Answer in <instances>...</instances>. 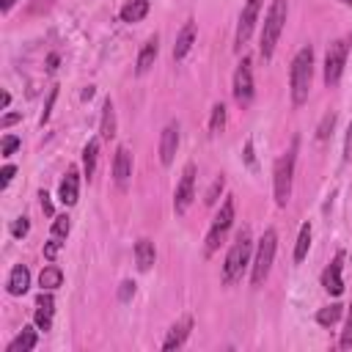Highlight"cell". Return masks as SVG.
Returning <instances> with one entry per match:
<instances>
[{"label": "cell", "instance_id": "1", "mask_svg": "<svg viewBox=\"0 0 352 352\" xmlns=\"http://www.w3.org/2000/svg\"><path fill=\"white\" fill-rule=\"evenodd\" d=\"M311 80H314V47H300L297 55L292 58L289 69V88H292V102L300 107L308 102L311 94Z\"/></svg>", "mask_w": 352, "mask_h": 352}, {"label": "cell", "instance_id": "2", "mask_svg": "<svg viewBox=\"0 0 352 352\" xmlns=\"http://www.w3.org/2000/svg\"><path fill=\"white\" fill-rule=\"evenodd\" d=\"M250 256H253V236H250V228H239L236 236H234V245L228 248L226 253V261H223V283L231 286L242 278V272L250 267Z\"/></svg>", "mask_w": 352, "mask_h": 352}, {"label": "cell", "instance_id": "3", "mask_svg": "<svg viewBox=\"0 0 352 352\" xmlns=\"http://www.w3.org/2000/svg\"><path fill=\"white\" fill-rule=\"evenodd\" d=\"M286 14H289V0H272L264 14V25H261V36H258V52L264 60H270L275 52V44L286 25Z\"/></svg>", "mask_w": 352, "mask_h": 352}, {"label": "cell", "instance_id": "4", "mask_svg": "<svg viewBox=\"0 0 352 352\" xmlns=\"http://www.w3.org/2000/svg\"><path fill=\"white\" fill-rule=\"evenodd\" d=\"M297 146L300 140L294 138L292 146L275 160V168H272V190H275V204L278 206H286L289 198H292V182H294V162H297Z\"/></svg>", "mask_w": 352, "mask_h": 352}, {"label": "cell", "instance_id": "5", "mask_svg": "<svg viewBox=\"0 0 352 352\" xmlns=\"http://www.w3.org/2000/svg\"><path fill=\"white\" fill-rule=\"evenodd\" d=\"M275 250H278V231L275 228H267L256 245V258L250 261V283L253 286H261L272 270V261H275Z\"/></svg>", "mask_w": 352, "mask_h": 352}, {"label": "cell", "instance_id": "6", "mask_svg": "<svg viewBox=\"0 0 352 352\" xmlns=\"http://www.w3.org/2000/svg\"><path fill=\"white\" fill-rule=\"evenodd\" d=\"M231 223H234V198L228 195V198L220 204L217 214L212 217V226H209V231H206V242H204V256H212V253L220 248V242L226 239Z\"/></svg>", "mask_w": 352, "mask_h": 352}, {"label": "cell", "instance_id": "7", "mask_svg": "<svg viewBox=\"0 0 352 352\" xmlns=\"http://www.w3.org/2000/svg\"><path fill=\"white\" fill-rule=\"evenodd\" d=\"M349 38L346 36H341V38H336L330 47H327V52H324V85L327 88H336L338 85V80H341V74H344V66H346V55H349Z\"/></svg>", "mask_w": 352, "mask_h": 352}, {"label": "cell", "instance_id": "8", "mask_svg": "<svg viewBox=\"0 0 352 352\" xmlns=\"http://www.w3.org/2000/svg\"><path fill=\"white\" fill-rule=\"evenodd\" d=\"M234 99L239 107H248L253 102V66H250V58H242V63L236 66L234 72Z\"/></svg>", "mask_w": 352, "mask_h": 352}, {"label": "cell", "instance_id": "9", "mask_svg": "<svg viewBox=\"0 0 352 352\" xmlns=\"http://www.w3.org/2000/svg\"><path fill=\"white\" fill-rule=\"evenodd\" d=\"M192 198H195V165L187 162L184 170H182V179L176 184V192H173V209H176V214H184L190 209Z\"/></svg>", "mask_w": 352, "mask_h": 352}, {"label": "cell", "instance_id": "10", "mask_svg": "<svg viewBox=\"0 0 352 352\" xmlns=\"http://www.w3.org/2000/svg\"><path fill=\"white\" fill-rule=\"evenodd\" d=\"M258 11H261V0H248L242 6V14H239V22H236V36H234V44L236 50H242L258 22Z\"/></svg>", "mask_w": 352, "mask_h": 352}, {"label": "cell", "instance_id": "11", "mask_svg": "<svg viewBox=\"0 0 352 352\" xmlns=\"http://www.w3.org/2000/svg\"><path fill=\"white\" fill-rule=\"evenodd\" d=\"M341 270H344V250H338V253L333 256V261H330V264L324 267V272H322V286H324V292L333 294V297H338V294L344 292Z\"/></svg>", "mask_w": 352, "mask_h": 352}, {"label": "cell", "instance_id": "12", "mask_svg": "<svg viewBox=\"0 0 352 352\" xmlns=\"http://www.w3.org/2000/svg\"><path fill=\"white\" fill-rule=\"evenodd\" d=\"M129 179H132V154L126 146H118L116 157H113V182L118 190H126Z\"/></svg>", "mask_w": 352, "mask_h": 352}, {"label": "cell", "instance_id": "13", "mask_svg": "<svg viewBox=\"0 0 352 352\" xmlns=\"http://www.w3.org/2000/svg\"><path fill=\"white\" fill-rule=\"evenodd\" d=\"M176 148H179V124L170 121V124L160 132V160H162V165H170V162H173Z\"/></svg>", "mask_w": 352, "mask_h": 352}, {"label": "cell", "instance_id": "14", "mask_svg": "<svg viewBox=\"0 0 352 352\" xmlns=\"http://www.w3.org/2000/svg\"><path fill=\"white\" fill-rule=\"evenodd\" d=\"M52 314H55V300L47 289H41V294L36 297V314H33V322L38 330H50L52 327Z\"/></svg>", "mask_w": 352, "mask_h": 352}, {"label": "cell", "instance_id": "15", "mask_svg": "<svg viewBox=\"0 0 352 352\" xmlns=\"http://www.w3.org/2000/svg\"><path fill=\"white\" fill-rule=\"evenodd\" d=\"M77 195H80V176H77V168H69L66 176L60 179L58 198H60L63 206H74L77 204Z\"/></svg>", "mask_w": 352, "mask_h": 352}, {"label": "cell", "instance_id": "16", "mask_svg": "<svg viewBox=\"0 0 352 352\" xmlns=\"http://www.w3.org/2000/svg\"><path fill=\"white\" fill-rule=\"evenodd\" d=\"M190 330H192V316H182V319L168 330V336H165V341H162V349H179V346H184V341L190 338Z\"/></svg>", "mask_w": 352, "mask_h": 352}, {"label": "cell", "instance_id": "17", "mask_svg": "<svg viewBox=\"0 0 352 352\" xmlns=\"http://www.w3.org/2000/svg\"><path fill=\"white\" fill-rule=\"evenodd\" d=\"M192 44H195V22L187 19L184 28H182L179 36H176V44H173V60H184V58L190 55Z\"/></svg>", "mask_w": 352, "mask_h": 352}, {"label": "cell", "instance_id": "18", "mask_svg": "<svg viewBox=\"0 0 352 352\" xmlns=\"http://www.w3.org/2000/svg\"><path fill=\"white\" fill-rule=\"evenodd\" d=\"M157 55H160V38H157V36H151V38H146V44H143V47H140V52H138L135 72H138V74H146V72L154 66Z\"/></svg>", "mask_w": 352, "mask_h": 352}, {"label": "cell", "instance_id": "19", "mask_svg": "<svg viewBox=\"0 0 352 352\" xmlns=\"http://www.w3.org/2000/svg\"><path fill=\"white\" fill-rule=\"evenodd\" d=\"M28 286H30V270H28L25 264H16V267L8 272L6 289H8V294H11V297H19V294H25V292H28Z\"/></svg>", "mask_w": 352, "mask_h": 352}, {"label": "cell", "instance_id": "20", "mask_svg": "<svg viewBox=\"0 0 352 352\" xmlns=\"http://www.w3.org/2000/svg\"><path fill=\"white\" fill-rule=\"evenodd\" d=\"M154 258H157L154 242H151V239H146V236H143V239H138V242H135V264H138V270H140V272L151 270Z\"/></svg>", "mask_w": 352, "mask_h": 352}, {"label": "cell", "instance_id": "21", "mask_svg": "<svg viewBox=\"0 0 352 352\" xmlns=\"http://www.w3.org/2000/svg\"><path fill=\"white\" fill-rule=\"evenodd\" d=\"M99 138H102V140H113V138H116V107H113L110 99H104V107H102Z\"/></svg>", "mask_w": 352, "mask_h": 352}, {"label": "cell", "instance_id": "22", "mask_svg": "<svg viewBox=\"0 0 352 352\" xmlns=\"http://www.w3.org/2000/svg\"><path fill=\"white\" fill-rule=\"evenodd\" d=\"M148 14V0H126L121 6V22H140Z\"/></svg>", "mask_w": 352, "mask_h": 352}, {"label": "cell", "instance_id": "23", "mask_svg": "<svg viewBox=\"0 0 352 352\" xmlns=\"http://www.w3.org/2000/svg\"><path fill=\"white\" fill-rule=\"evenodd\" d=\"M36 341H38L36 330H33V327H22V333L6 346V352H30V349L36 346Z\"/></svg>", "mask_w": 352, "mask_h": 352}, {"label": "cell", "instance_id": "24", "mask_svg": "<svg viewBox=\"0 0 352 352\" xmlns=\"http://www.w3.org/2000/svg\"><path fill=\"white\" fill-rule=\"evenodd\" d=\"M96 160H99V140L94 138L82 148V170H85L88 179H94V173H96Z\"/></svg>", "mask_w": 352, "mask_h": 352}, {"label": "cell", "instance_id": "25", "mask_svg": "<svg viewBox=\"0 0 352 352\" xmlns=\"http://www.w3.org/2000/svg\"><path fill=\"white\" fill-rule=\"evenodd\" d=\"M60 283H63V270L55 267V264H47V267L41 270V275H38V286L47 289V292H52V289H58Z\"/></svg>", "mask_w": 352, "mask_h": 352}, {"label": "cell", "instance_id": "26", "mask_svg": "<svg viewBox=\"0 0 352 352\" xmlns=\"http://www.w3.org/2000/svg\"><path fill=\"white\" fill-rule=\"evenodd\" d=\"M341 314H344V305H341V302H330V305H324V308L316 311V322H319L322 327H333V324L341 319Z\"/></svg>", "mask_w": 352, "mask_h": 352}, {"label": "cell", "instance_id": "27", "mask_svg": "<svg viewBox=\"0 0 352 352\" xmlns=\"http://www.w3.org/2000/svg\"><path fill=\"white\" fill-rule=\"evenodd\" d=\"M308 248H311V223H302L300 236H297V245H294V261L297 264L308 256Z\"/></svg>", "mask_w": 352, "mask_h": 352}, {"label": "cell", "instance_id": "28", "mask_svg": "<svg viewBox=\"0 0 352 352\" xmlns=\"http://www.w3.org/2000/svg\"><path fill=\"white\" fill-rule=\"evenodd\" d=\"M223 126H226V104H223V102H217V104H212L209 132H212V135H220V132H223Z\"/></svg>", "mask_w": 352, "mask_h": 352}, {"label": "cell", "instance_id": "29", "mask_svg": "<svg viewBox=\"0 0 352 352\" xmlns=\"http://www.w3.org/2000/svg\"><path fill=\"white\" fill-rule=\"evenodd\" d=\"M69 231H72V220H69V214H58V217L52 220V236L63 242V239L69 236Z\"/></svg>", "mask_w": 352, "mask_h": 352}, {"label": "cell", "instance_id": "30", "mask_svg": "<svg viewBox=\"0 0 352 352\" xmlns=\"http://www.w3.org/2000/svg\"><path fill=\"white\" fill-rule=\"evenodd\" d=\"M223 187H226V176H217V179L209 184V190H206V195H204V204H206V206H214L217 198H220V192H223Z\"/></svg>", "mask_w": 352, "mask_h": 352}, {"label": "cell", "instance_id": "31", "mask_svg": "<svg viewBox=\"0 0 352 352\" xmlns=\"http://www.w3.org/2000/svg\"><path fill=\"white\" fill-rule=\"evenodd\" d=\"M19 146H22V140H19L16 135H6V138H3V143H0V154H3V157H11Z\"/></svg>", "mask_w": 352, "mask_h": 352}, {"label": "cell", "instance_id": "32", "mask_svg": "<svg viewBox=\"0 0 352 352\" xmlns=\"http://www.w3.org/2000/svg\"><path fill=\"white\" fill-rule=\"evenodd\" d=\"M338 346H341V349H349V346H352V308H349V314H346V324H344V330H341Z\"/></svg>", "mask_w": 352, "mask_h": 352}, {"label": "cell", "instance_id": "33", "mask_svg": "<svg viewBox=\"0 0 352 352\" xmlns=\"http://www.w3.org/2000/svg\"><path fill=\"white\" fill-rule=\"evenodd\" d=\"M333 124H336V116H333V113H327V116L322 118L319 129H316V138H319V140H327V135L333 132Z\"/></svg>", "mask_w": 352, "mask_h": 352}, {"label": "cell", "instance_id": "34", "mask_svg": "<svg viewBox=\"0 0 352 352\" xmlns=\"http://www.w3.org/2000/svg\"><path fill=\"white\" fill-rule=\"evenodd\" d=\"M28 231H30V220H28V217H16V220L11 223V236L22 239Z\"/></svg>", "mask_w": 352, "mask_h": 352}, {"label": "cell", "instance_id": "35", "mask_svg": "<svg viewBox=\"0 0 352 352\" xmlns=\"http://www.w3.org/2000/svg\"><path fill=\"white\" fill-rule=\"evenodd\" d=\"M135 297V280H124L121 286H118V300L121 302H129Z\"/></svg>", "mask_w": 352, "mask_h": 352}, {"label": "cell", "instance_id": "36", "mask_svg": "<svg viewBox=\"0 0 352 352\" xmlns=\"http://www.w3.org/2000/svg\"><path fill=\"white\" fill-rule=\"evenodd\" d=\"M60 245H63V242H60V239H55V236H52V239H50V242H47V245H44V258H50V261H52V258H55V256H58V250H60Z\"/></svg>", "mask_w": 352, "mask_h": 352}, {"label": "cell", "instance_id": "37", "mask_svg": "<svg viewBox=\"0 0 352 352\" xmlns=\"http://www.w3.org/2000/svg\"><path fill=\"white\" fill-rule=\"evenodd\" d=\"M242 157H245L248 168H256V157H253V140H250V138L245 140V151H242Z\"/></svg>", "mask_w": 352, "mask_h": 352}, {"label": "cell", "instance_id": "38", "mask_svg": "<svg viewBox=\"0 0 352 352\" xmlns=\"http://www.w3.org/2000/svg\"><path fill=\"white\" fill-rule=\"evenodd\" d=\"M14 173H16V168H14V165H6V168L0 170V187H3V190L8 187V182L14 179Z\"/></svg>", "mask_w": 352, "mask_h": 352}, {"label": "cell", "instance_id": "39", "mask_svg": "<svg viewBox=\"0 0 352 352\" xmlns=\"http://www.w3.org/2000/svg\"><path fill=\"white\" fill-rule=\"evenodd\" d=\"M352 157V124L346 126V138H344V160Z\"/></svg>", "mask_w": 352, "mask_h": 352}, {"label": "cell", "instance_id": "40", "mask_svg": "<svg viewBox=\"0 0 352 352\" xmlns=\"http://www.w3.org/2000/svg\"><path fill=\"white\" fill-rule=\"evenodd\" d=\"M38 198H41V212H44V214H52V201H50V195L41 190Z\"/></svg>", "mask_w": 352, "mask_h": 352}, {"label": "cell", "instance_id": "41", "mask_svg": "<svg viewBox=\"0 0 352 352\" xmlns=\"http://www.w3.org/2000/svg\"><path fill=\"white\" fill-rule=\"evenodd\" d=\"M55 96H58V91L52 88V91H50V99H47V107H44V113H41V124H44V121L50 118V107H52V102H55Z\"/></svg>", "mask_w": 352, "mask_h": 352}, {"label": "cell", "instance_id": "42", "mask_svg": "<svg viewBox=\"0 0 352 352\" xmlns=\"http://www.w3.org/2000/svg\"><path fill=\"white\" fill-rule=\"evenodd\" d=\"M50 3H52V0H38V3H36V6L30 8V11H33V14H38V11H44V8H50Z\"/></svg>", "mask_w": 352, "mask_h": 352}, {"label": "cell", "instance_id": "43", "mask_svg": "<svg viewBox=\"0 0 352 352\" xmlns=\"http://www.w3.org/2000/svg\"><path fill=\"white\" fill-rule=\"evenodd\" d=\"M14 121H19V113H8V116L3 118V126H11Z\"/></svg>", "mask_w": 352, "mask_h": 352}, {"label": "cell", "instance_id": "44", "mask_svg": "<svg viewBox=\"0 0 352 352\" xmlns=\"http://www.w3.org/2000/svg\"><path fill=\"white\" fill-rule=\"evenodd\" d=\"M14 3H16V0H0V11H3V14H8V11L14 8Z\"/></svg>", "mask_w": 352, "mask_h": 352}, {"label": "cell", "instance_id": "45", "mask_svg": "<svg viewBox=\"0 0 352 352\" xmlns=\"http://www.w3.org/2000/svg\"><path fill=\"white\" fill-rule=\"evenodd\" d=\"M55 66H58V55H50L47 58V69H55Z\"/></svg>", "mask_w": 352, "mask_h": 352}, {"label": "cell", "instance_id": "46", "mask_svg": "<svg viewBox=\"0 0 352 352\" xmlns=\"http://www.w3.org/2000/svg\"><path fill=\"white\" fill-rule=\"evenodd\" d=\"M91 96H94V85H88V88L82 91V99H91Z\"/></svg>", "mask_w": 352, "mask_h": 352}, {"label": "cell", "instance_id": "47", "mask_svg": "<svg viewBox=\"0 0 352 352\" xmlns=\"http://www.w3.org/2000/svg\"><path fill=\"white\" fill-rule=\"evenodd\" d=\"M8 102H11V94H8V91H3V107H8Z\"/></svg>", "mask_w": 352, "mask_h": 352}, {"label": "cell", "instance_id": "48", "mask_svg": "<svg viewBox=\"0 0 352 352\" xmlns=\"http://www.w3.org/2000/svg\"><path fill=\"white\" fill-rule=\"evenodd\" d=\"M341 3H344V6H352V0H341Z\"/></svg>", "mask_w": 352, "mask_h": 352}]
</instances>
